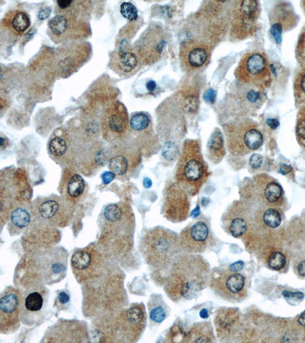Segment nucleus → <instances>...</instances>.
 <instances>
[{"label":"nucleus","mask_w":305,"mask_h":343,"mask_svg":"<svg viewBox=\"0 0 305 343\" xmlns=\"http://www.w3.org/2000/svg\"><path fill=\"white\" fill-rule=\"evenodd\" d=\"M223 228L234 238H244L249 230V210L245 204L234 202L222 217Z\"/></svg>","instance_id":"a211bd4d"},{"label":"nucleus","mask_w":305,"mask_h":343,"mask_svg":"<svg viewBox=\"0 0 305 343\" xmlns=\"http://www.w3.org/2000/svg\"><path fill=\"white\" fill-rule=\"evenodd\" d=\"M262 162H263V157L260 154H254L250 157V165L253 169L257 170L262 166Z\"/></svg>","instance_id":"37998d69"},{"label":"nucleus","mask_w":305,"mask_h":343,"mask_svg":"<svg viewBox=\"0 0 305 343\" xmlns=\"http://www.w3.org/2000/svg\"><path fill=\"white\" fill-rule=\"evenodd\" d=\"M115 175H116L112 171L105 172L102 175V182L105 185H108L113 181L114 178H115Z\"/></svg>","instance_id":"c03bdc74"},{"label":"nucleus","mask_w":305,"mask_h":343,"mask_svg":"<svg viewBox=\"0 0 305 343\" xmlns=\"http://www.w3.org/2000/svg\"><path fill=\"white\" fill-rule=\"evenodd\" d=\"M120 12L122 16L129 21L137 20L138 17L137 8L131 2H123L121 5Z\"/></svg>","instance_id":"58836bf2"},{"label":"nucleus","mask_w":305,"mask_h":343,"mask_svg":"<svg viewBox=\"0 0 305 343\" xmlns=\"http://www.w3.org/2000/svg\"><path fill=\"white\" fill-rule=\"evenodd\" d=\"M266 122L267 124H268V127L272 129V130H275V129L279 127V121L276 120V119H268Z\"/></svg>","instance_id":"8fccbe9b"},{"label":"nucleus","mask_w":305,"mask_h":343,"mask_svg":"<svg viewBox=\"0 0 305 343\" xmlns=\"http://www.w3.org/2000/svg\"><path fill=\"white\" fill-rule=\"evenodd\" d=\"M129 124V115L126 108L123 105H115L109 111L107 117L108 129L114 133L121 134L127 129Z\"/></svg>","instance_id":"4be33fe9"},{"label":"nucleus","mask_w":305,"mask_h":343,"mask_svg":"<svg viewBox=\"0 0 305 343\" xmlns=\"http://www.w3.org/2000/svg\"><path fill=\"white\" fill-rule=\"evenodd\" d=\"M296 135L301 145L305 147V106L301 109L296 125Z\"/></svg>","instance_id":"4c0bfd02"},{"label":"nucleus","mask_w":305,"mask_h":343,"mask_svg":"<svg viewBox=\"0 0 305 343\" xmlns=\"http://www.w3.org/2000/svg\"><path fill=\"white\" fill-rule=\"evenodd\" d=\"M209 174L199 140H185L177 166L176 182L195 196L207 181Z\"/></svg>","instance_id":"7ed1b4c3"},{"label":"nucleus","mask_w":305,"mask_h":343,"mask_svg":"<svg viewBox=\"0 0 305 343\" xmlns=\"http://www.w3.org/2000/svg\"><path fill=\"white\" fill-rule=\"evenodd\" d=\"M304 5H305V2H304Z\"/></svg>","instance_id":"bf43d9fd"},{"label":"nucleus","mask_w":305,"mask_h":343,"mask_svg":"<svg viewBox=\"0 0 305 343\" xmlns=\"http://www.w3.org/2000/svg\"><path fill=\"white\" fill-rule=\"evenodd\" d=\"M44 341L49 343H88L87 326L80 321L60 320L47 330Z\"/></svg>","instance_id":"4468645a"},{"label":"nucleus","mask_w":305,"mask_h":343,"mask_svg":"<svg viewBox=\"0 0 305 343\" xmlns=\"http://www.w3.org/2000/svg\"><path fill=\"white\" fill-rule=\"evenodd\" d=\"M210 282L214 292L226 301L239 303L247 298L246 278L239 272L223 270L214 273Z\"/></svg>","instance_id":"0eeeda50"},{"label":"nucleus","mask_w":305,"mask_h":343,"mask_svg":"<svg viewBox=\"0 0 305 343\" xmlns=\"http://www.w3.org/2000/svg\"><path fill=\"white\" fill-rule=\"evenodd\" d=\"M143 185H144L145 188H150L152 185L151 180L148 178H144V180H143Z\"/></svg>","instance_id":"6e6d98bb"},{"label":"nucleus","mask_w":305,"mask_h":343,"mask_svg":"<svg viewBox=\"0 0 305 343\" xmlns=\"http://www.w3.org/2000/svg\"><path fill=\"white\" fill-rule=\"evenodd\" d=\"M209 275L210 265L203 257L187 254L174 262L164 290L175 303L192 300L207 286Z\"/></svg>","instance_id":"f257e3e1"},{"label":"nucleus","mask_w":305,"mask_h":343,"mask_svg":"<svg viewBox=\"0 0 305 343\" xmlns=\"http://www.w3.org/2000/svg\"><path fill=\"white\" fill-rule=\"evenodd\" d=\"M67 150V142L60 137L52 139L49 143V150L54 157H62Z\"/></svg>","instance_id":"c9c22d12"},{"label":"nucleus","mask_w":305,"mask_h":343,"mask_svg":"<svg viewBox=\"0 0 305 343\" xmlns=\"http://www.w3.org/2000/svg\"><path fill=\"white\" fill-rule=\"evenodd\" d=\"M215 98H216V92L212 88L208 90L207 92H205V95H204L205 100L209 102V103H214L215 101Z\"/></svg>","instance_id":"a18cd8bd"},{"label":"nucleus","mask_w":305,"mask_h":343,"mask_svg":"<svg viewBox=\"0 0 305 343\" xmlns=\"http://www.w3.org/2000/svg\"><path fill=\"white\" fill-rule=\"evenodd\" d=\"M243 268H244V262L242 261H238L230 265L229 269L234 271V272H238L240 270L243 269Z\"/></svg>","instance_id":"de8ad7c7"},{"label":"nucleus","mask_w":305,"mask_h":343,"mask_svg":"<svg viewBox=\"0 0 305 343\" xmlns=\"http://www.w3.org/2000/svg\"><path fill=\"white\" fill-rule=\"evenodd\" d=\"M7 144L6 139L4 138L3 137H1V147L2 149L5 148V146Z\"/></svg>","instance_id":"13d9d810"},{"label":"nucleus","mask_w":305,"mask_h":343,"mask_svg":"<svg viewBox=\"0 0 305 343\" xmlns=\"http://www.w3.org/2000/svg\"><path fill=\"white\" fill-rule=\"evenodd\" d=\"M49 292L45 287L31 288L22 297L21 321L32 327L38 326L45 319L48 305Z\"/></svg>","instance_id":"9b49d317"},{"label":"nucleus","mask_w":305,"mask_h":343,"mask_svg":"<svg viewBox=\"0 0 305 343\" xmlns=\"http://www.w3.org/2000/svg\"><path fill=\"white\" fill-rule=\"evenodd\" d=\"M156 86H157L156 83L153 81V80H150V81H149L147 84V88L150 92H153V91L155 89Z\"/></svg>","instance_id":"864d4df0"},{"label":"nucleus","mask_w":305,"mask_h":343,"mask_svg":"<svg viewBox=\"0 0 305 343\" xmlns=\"http://www.w3.org/2000/svg\"><path fill=\"white\" fill-rule=\"evenodd\" d=\"M179 54L185 68L196 70L207 64L210 58L211 48L204 41L191 39L182 42Z\"/></svg>","instance_id":"f3484780"},{"label":"nucleus","mask_w":305,"mask_h":343,"mask_svg":"<svg viewBox=\"0 0 305 343\" xmlns=\"http://www.w3.org/2000/svg\"><path fill=\"white\" fill-rule=\"evenodd\" d=\"M30 19L25 12L19 11L12 17V26L17 33L22 34L30 26Z\"/></svg>","instance_id":"2f4dec72"},{"label":"nucleus","mask_w":305,"mask_h":343,"mask_svg":"<svg viewBox=\"0 0 305 343\" xmlns=\"http://www.w3.org/2000/svg\"><path fill=\"white\" fill-rule=\"evenodd\" d=\"M214 339L210 323H195L185 333L183 343H212Z\"/></svg>","instance_id":"393cba45"},{"label":"nucleus","mask_w":305,"mask_h":343,"mask_svg":"<svg viewBox=\"0 0 305 343\" xmlns=\"http://www.w3.org/2000/svg\"><path fill=\"white\" fill-rule=\"evenodd\" d=\"M228 151L234 156H244L259 150L264 138L258 125L249 119H237L223 126Z\"/></svg>","instance_id":"20e7f679"},{"label":"nucleus","mask_w":305,"mask_h":343,"mask_svg":"<svg viewBox=\"0 0 305 343\" xmlns=\"http://www.w3.org/2000/svg\"><path fill=\"white\" fill-rule=\"evenodd\" d=\"M116 67L124 73H129L135 68L137 64V57L132 52H119L116 56Z\"/></svg>","instance_id":"cd10ccee"},{"label":"nucleus","mask_w":305,"mask_h":343,"mask_svg":"<svg viewBox=\"0 0 305 343\" xmlns=\"http://www.w3.org/2000/svg\"><path fill=\"white\" fill-rule=\"evenodd\" d=\"M163 156L167 160H174L178 154V148L175 143L166 142L162 149Z\"/></svg>","instance_id":"a19ab883"},{"label":"nucleus","mask_w":305,"mask_h":343,"mask_svg":"<svg viewBox=\"0 0 305 343\" xmlns=\"http://www.w3.org/2000/svg\"><path fill=\"white\" fill-rule=\"evenodd\" d=\"M239 82L247 86L263 90L270 86L272 72L265 53L248 52L242 57L234 73Z\"/></svg>","instance_id":"39448f33"},{"label":"nucleus","mask_w":305,"mask_h":343,"mask_svg":"<svg viewBox=\"0 0 305 343\" xmlns=\"http://www.w3.org/2000/svg\"><path fill=\"white\" fill-rule=\"evenodd\" d=\"M38 213L43 220L52 223H58L69 216L67 207L57 197L44 198L38 207Z\"/></svg>","instance_id":"412c9836"},{"label":"nucleus","mask_w":305,"mask_h":343,"mask_svg":"<svg viewBox=\"0 0 305 343\" xmlns=\"http://www.w3.org/2000/svg\"><path fill=\"white\" fill-rule=\"evenodd\" d=\"M31 222V214L24 208H17L10 214V223L15 228L22 230L29 226Z\"/></svg>","instance_id":"c85d7f7f"},{"label":"nucleus","mask_w":305,"mask_h":343,"mask_svg":"<svg viewBox=\"0 0 305 343\" xmlns=\"http://www.w3.org/2000/svg\"><path fill=\"white\" fill-rule=\"evenodd\" d=\"M71 296L70 292L67 289L58 291L57 292L53 307L57 311H67L70 306Z\"/></svg>","instance_id":"f704fd0d"},{"label":"nucleus","mask_w":305,"mask_h":343,"mask_svg":"<svg viewBox=\"0 0 305 343\" xmlns=\"http://www.w3.org/2000/svg\"><path fill=\"white\" fill-rule=\"evenodd\" d=\"M269 22L271 34L276 43H280L282 33L293 29L298 23V16L290 4L278 2L269 12Z\"/></svg>","instance_id":"6ab92c4d"},{"label":"nucleus","mask_w":305,"mask_h":343,"mask_svg":"<svg viewBox=\"0 0 305 343\" xmlns=\"http://www.w3.org/2000/svg\"><path fill=\"white\" fill-rule=\"evenodd\" d=\"M286 257L282 251L273 250L269 252L267 256V265L271 269L280 271L286 265Z\"/></svg>","instance_id":"c756f323"},{"label":"nucleus","mask_w":305,"mask_h":343,"mask_svg":"<svg viewBox=\"0 0 305 343\" xmlns=\"http://www.w3.org/2000/svg\"><path fill=\"white\" fill-rule=\"evenodd\" d=\"M109 168L115 175H124L129 170V161L123 156H115L109 160Z\"/></svg>","instance_id":"473e14b6"},{"label":"nucleus","mask_w":305,"mask_h":343,"mask_svg":"<svg viewBox=\"0 0 305 343\" xmlns=\"http://www.w3.org/2000/svg\"><path fill=\"white\" fill-rule=\"evenodd\" d=\"M200 316L202 318H208V317H209V313H208V310H205V309L202 310V311L200 312Z\"/></svg>","instance_id":"4d7b16f0"},{"label":"nucleus","mask_w":305,"mask_h":343,"mask_svg":"<svg viewBox=\"0 0 305 343\" xmlns=\"http://www.w3.org/2000/svg\"><path fill=\"white\" fill-rule=\"evenodd\" d=\"M69 23L67 18L64 15H57L53 17V19L49 22V28L53 35H63L67 32L68 29Z\"/></svg>","instance_id":"72a5a7b5"},{"label":"nucleus","mask_w":305,"mask_h":343,"mask_svg":"<svg viewBox=\"0 0 305 343\" xmlns=\"http://www.w3.org/2000/svg\"><path fill=\"white\" fill-rule=\"evenodd\" d=\"M296 56L299 63L302 64L303 67L305 66V27L299 36L296 48Z\"/></svg>","instance_id":"ea45409f"},{"label":"nucleus","mask_w":305,"mask_h":343,"mask_svg":"<svg viewBox=\"0 0 305 343\" xmlns=\"http://www.w3.org/2000/svg\"><path fill=\"white\" fill-rule=\"evenodd\" d=\"M86 182L79 174H72L69 176L65 185V196L67 200L74 202L84 195Z\"/></svg>","instance_id":"bb28decb"},{"label":"nucleus","mask_w":305,"mask_h":343,"mask_svg":"<svg viewBox=\"0 0 305 343\" xmlns=\"http://www.w3.org/2000/svg\"><path fill=\"white\" fill-rule=\"evenodd\" d=\"M72 4H73V1H67V0H64V1L59 0V1H57V5H58L60 8H63V9L68 8Z\"/></svg>","instance_id":"603ef678"},{"label":"nucleus","mask_w":305,"mask_h":343,"mask_svg":"<svg viewBox=\"0 0 305 343\" xmlns=\"http://www.w3.org/2000/svg\"><path fill=\"white\" fill-rule=\"evenodd\" d=\"M297 272L300 276L305 278V260L301 261L300 263L298 265Z\"/></svg>","instance_id":"09e8293b"},{"label":"nucleus","mask_w":305,"mask_h":343,"mask_svg":"<svg viewBox=\"0 0 305 343\" xmlns=\"http://www.w3.org/2000/svg\"><path fill=\"white\" fill-rule=\"evenodd\" d=\"M147 312L143 303H133L122 312L116 323V328L122 340L135 343L143 334L147 326Z\"/></svg>","instance_id":"f8f14e48"},{"label":"nucleus","mask_w":305,"mask_h":343,"mask_svg":"<svg viewBox=\"0 0 305 343\" xmlns=\"http://www.w3.org/2000/svg\"><path fill=\"white\" fill-rule=\"evenodd\" d=\"M279 172H280L281 173L283 174V175H287V174L292 172V168L290 167V166L286 165V164H283V165L281 166Z\"/></svg>","instance_id":"3c124183"},{"label":"nucleus","mask_w":305,"mask_h":343,"mask_svg":"<svg viewBox=\"0 0 305 343\" xmlns=\"http://www.w3.org/2000/svg\"><path fill=\"white\" fill-rule=\"evenodd\" d=\"M190 196L188 191L178 182L169 185L164 200L166 217L173 222L186 220L190 210Z\"/></svg>","instance_id":"ddd939ff"},{"label":"nucleus","mask_w":305,"mask_h":343,"mask_svg":"<svg viewBox=\"0 0 305 343\" xmlns=\"http://www.w3.org/2000/svg\"><path fill=\"white\" fill-rule=\"evenodd\" d=\"M139 42V55L146 64L158 61L167 44L164 31L158 25L150 26Z\"/></svg>","instance_id":"2eb2a0df"},{"label":"nucleus","mask_w":305,"mask_h":343,"mask_svg":"<svg viewBox=\"0 0 305 343\" xmlns=\"http://www.w3.org/2000/svg\"><path fill=\"white\" fill-rule=\"evenodd\" d=\"M282 294H283V296L285 297L287 300H292V301H301L305 298V295L302 293V292H292L284 291Z\"/></svg>","instance_id":"79ce46f5"},{"label":"nucleus","mask_w":305,"mask_h":343,"mask_svg":"<svg viewBox=\"0 0 305 343\" xmlns=\"http://www.w3.org/2000/svg\"><path fill=\"white\" fill-rule=\"evenodd\" d=\"M22 295L14 287L5 288L0 297V333L9 335L20 328Z\"/></svg>","instance_id":"9d476101"},{"label":"nucleus","mask_w":305,"mask_h":343,"mask_svg":"<svg viewBox=\"0 0 305 343\" xmlns=\"http://www.w3.org/2000/svg\"><path fill=\"white\" fill-rule=\"evenodd\" d=\"M179 239L182 250L187 254H199L207 251L213 246L214 241L209 220L201 216L189 223L181 232Z\"/></svg>","instance_id":"1a4fd4ad"},{"label":"nucleus","mask_w":305,"mask_h":343,"mask_svg":"<svg viewBox=\"0 0 305 343\" xmlns=\"http://www.w3.org/2000/svg\"><path fill=\"white\" fill-rule=\"evenodd\" d=\"M103 258L94 246L74 252L71 267L77 282L87 284L101 276L103 271Z\"/></svg>","instance_id":"6e6552de"},{"label":"nucleus","mask_w":305,"mask_h":343,"mask_svg":"<svg viewBox=\"0 0 305 343\" xmlns=\"http://www.w3.org/2000/svg\"><path fill=\"white\" fill-rule=\"evenodd\" d=\"M260 4L257 1H236L230 13V38L244 40L252 37L258 29Z\"/></svg>","instance_id":"423d86ee"},{"label":"nucleus","mask_w":305,"mask_h":343,"mask_svg":"<svg viewBox=\"0 0 305 343\" xmlns=\"http://www.w3.org/2000/svg\"><path fill=\"white\" fill-rule=\"evenodd\" d=\"M41 272L44 283L60 282L65 277L67 272V257H60V253L44 257Z\"/></svg>","instance_id":"aec40b11"},{"label":"nucleus","mask_w":305,"mask_h":343,"mask_svg":"<svg viewBox=\"0 0 305 343\" xmlns=\"http://www.w3.org/2000/svg\"><path fill=\"white\" fill-rule=\"evenodd\" d=\"M208 157L215 164H220L225 157L223 136L220 129H215L211 135L207 144Z\"/></svg>","instance_id":"b1692460"},{"label":"nucleus","mask_w":305,"mask_h":343,"mask_svg":"<svg viewBox=\"0 0 305 343\" xmlns=\"http://www.w3.org/2000/svg\"><path fill=\"white\" fill-rule=\"evenodd\" d=\"M50 8L49 7H45V8H42L39 12V19L40 20H43V19H47L48 18L49 15L50 13Z\"/></svg>","instance_id":"49530a36"},{"label":"nucleus","mask_w":305,"mask_h":343,"mask_svg":"<svg viewBox=\"0 0 305 343\" xmlns=\"http://www.w3.org/2000/svg\"><path fill=\"white\" fill-rule=\"evenodd\" d=\"M169 309L160 295H153L148 302L150 324L160 325L168 316Z\"/></svg>","instance_id":"a878e982"},{"label":"nucleus","mask_w":305,"mask_h":343,"mask_svg":"<svg viewBox=\"0 0 305 343\" xmlns=\"http://www.w3.org/2000/svg\"><path fill=\"white\" fill-rule=\"evenodd\" d=\"M140 247L146 262L157 269L168 268L174 263L182 250L176 233L162 227L147 230L142 237Z\"/></svg>","instance_id":"f03ea898"},{"label":"nucleus","mask_w":305,"mask_h":343,"mask_svg":"<svg viewBox=\"0 0 305 343\" xmlns=\"http://www.w3.org/2000/svg\"><path fill=\"white\" fill-rule=\"evenodd\" d=\"M295 99L297 103L305 102V66L298 73L294 84Z\"/></svg>","instance_id":"7c9ffc66"},{"label":"nucleus","mask_w":305,"mask_h":343,"mask_svg":"<svg viewBox=\"0 0 305 343\" xmlns=\"http://www.w3.org/2000/svg\"><path fill=\"white\" fill-rule=\"evenodd\" d=\"M150 121L149 117L143 113L136 114L132 117L130 121V125L133 130L141 131L145 130L150 125Z\"/></svg>","instance_id":"e433bc0d"},{"label":"nucleus","mask_w":305,"mask_h":343,"mask_svg":"<svg viewBox=\"0 0 305 343\" xmlns=\"http://www.w3.org/2000/svg\"><path fill=\"white\" fill-rule=\"evenodd\" d=\"M239 314L234 309H222L215 317V323L217 327L218 335H230L232 329H235L236 323L239 321Z\"/></svg>","instance_id":"5701e85b"},{"label":"nucleus","mask_w":305,"mask_h":343,"mask_svg":"<svg viewBox=\"0 0 305 343\" xmlns=\"http://www.w3.org/2000/svg\"><path fill=\"white\" fill-rule=\"evenodd\" d=\"M299 324L302 327H305V311H304L302 314L300 315V317H299V320H298Z\"/></svg>","instance_id":"5fc2aeb1"},{"label":"nucleus","mask_w":305,"mask_h":343,"mask_svg":"<svg viewBox=\"0 0 305 343\" xmlns=\"http://www.w3.org/2000/svg\"><path fill=\"white\" fill-rule=\"evenodd\" d=\"M254 191L258 202L268 207L280 209L284 203V191L280 184L269 175L254 177Z\"/></svg>","instance_id":"dca6fc26"}]
</instances>
